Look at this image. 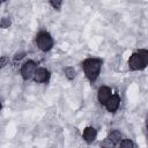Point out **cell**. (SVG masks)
<instances>
[{
	"mask_svg": "<svg viewBox=\"0 0 148 148\" xmlns=\"http://www.w3.org/2000/svg\"><path fill=\"white\" fill-rule=\"evenodd\" d=\"M101 66H102V60L96 59V58H89L82 62V68L86 73V76L90 81H94L98 76Z\"/></svg>",
	"mask_w": 148,
	"mask_h": 148,
	"instance_id": "cell-1",
	"label": "cell"
},
{
	"mask_svg": "<svg viewBox=\"0 0 148 148\" xmlns=\"http://www.w3.org/2000/svg\"><path fill=\"white\" fill-rule=\"evenodd\" d=\"M148 65V51L147 50H139L138 52L133 53L128 60V67L132 71L142 69Z\"/></svg>",
	"mask_w": 148,
	"mask_h": 148,
	"instance_id": "cell-2",
	"label": "cell"
},
{
	"mask_svg": "<svg viewBox=\"0 0 148 148\" xmlns=\"http://www.w3.org/2000/svg\"><path fill=\"white\" fill-rule=\"evenodd\" d=\"M36 42H37L38 47H39L42 51H44V52L51 50L52 46H53V39H52L51 35H50L49 32H46V31L39 32V34L37 35Z\"/></svg>",
	"mask_w": 148,
	"mask_h": 148,
	"instance_id": "cell-3",
	"label": "cell"
},
{
	"mask_svg": "<svg viewBox=\"0 0 148 148\" xmlns=\"http://www.w3.org/2000/svg\"><path fill=\"white\" fill-rule=\"evenodd\" d=\"M36 71H37V69H36V64H35L34 61L29 60V61L24 62L23 66H22V68H21L22 77H23L24 80H28V79H30L32 75H35Z\"/></svg>",
	"mask_w": 148,
	"mask_h": 148,
	"instance_id": "cell-4",
	"label": "cell"
},
{
	"mask_svg": "<svg viewBox=\"0 0 148 148\" xmlns=\"http://www.w3.org/2000/svg\"><path fill=\"white\" fill-rule=\"evenodd\" d=\"M97 96H98V101H99V103L101 104H106L108 103V101L111 98V90H110V88L109 87H101L99 89H98V94H97Z\"/></svg>",
	"mask_w": 148,
	"mask_h": 148,
	"instance_id": "cell-5",
	"label": "cell"
},
{
	"mask_svg": "<svg viewBox=\"0 0 148 148\" xmlns=\"http://www.w3.org/2000/svg\"><path fill=\"white\" fill-rule=\"evenodd\" d=\"M50 77V73L46 68H38L34 75L36 82H46Z\"/></svg>",
	"mask_w": 148,
	"mask_h": 148,
	"instance_id": "cell-6",
	"label": "cell"
},
{
	"mask_svg": "<svg viewBox=\"0 0 148 148\" xmlns=\"http://www.w3.org/2000/svg\"><path fill=\"white\" fill-rule=\"evenodd\" d=\"M119 102H120L119 96H118L117 94H116V95H112L111 98H110V99L108 101V103L105 104L108 111H110V112H114V111L118 109V106H119Z\"/></svg>",
	"mask_w": 148,
	"mask_h": 148,
	"instance_id": "cell-7",
	"label": "cell"
},
{
	"mask_svg": "<svg viewBox=\"0 0 148 148\" xmlns=\"http://www.w3.org/2000/svg\"><path fill=\"white\" fill-rule=\"evenodd\" d=\"M96 138V130L94 127H87L83 131V139L87 142H92Z\"/></svg>",
	"mask_w": 148,
	"mask_h": 148,
	"instance_id": "cell-8",
	"label": "cell"
},
{
	"mask_svg": "<svg viewBox=\"0 0 148 148\" xmlns=\"http://www.w3.org/2000/svg\"><path fill=\"white\" fill-rule=\"evenodd\" d=\"M110 140H111V142L116 146L119 141H120V139H121V134H120V132H118V131H112L110 134H109V136H108Z\"/></svg>",
	"mask_w": 148,
	"mask_h": 148,
	"instance_id": "cell-9",
	"label": "cell"
},
{
	"mask_svg": "<svg viewBox=\"0 0 148 148\" xmlns=\"http://www.w3.org/2000/svg\"><path fill=\"white\" fill-rule=\"evenodd\" d=\"M65 74L69 80H72V79L75 77V69L73 67H66L65 68Z\"/></svg>",
	"mask_w": 148,
	"mask_h": 148,
	"instance_id": "cell-10",
	"label": "cell"
},
{
	"mask_svg": "<svg viewBox=\"0 0 148 148\" xmlns=\"http://www.w3.org/2000/svg\"><path fill=\"white\" fill-rule=\"evenodd\" d=\"M101 147H102V148H113L114 145L111 142V140H110L109 138H106V139H104V141H102Z\"/></svg>",
	"mask_w": 148,
	"mask_h": 148,
	"instance_id": "cell-11",
	"label": "cell"
},
{
	"mask_svg": "<svg viewBox=\"0 0 148 148\" xmlns=\"http://www.w3.org/2000/svg\"><path fill=\"white\" fill-rule=\"evenodd\" d=\"M120 148H133V142L131 140H123L120 143Z\"/></svg>",
	"mask_w": 148,
	"mask_h": 148,
	"instance_id": "cell-12",
	"label": "cell"
},
{
	"mask_svg": "<svg viewBox=\"0 0 148 148\" xmlns=\"http://www.w3.org/2000/svg\"><path fill=\"white\" fill-rule=\"evenodd\" d=\"M1 28H8L9 25H10V21L8 20V18H6V17H3L2 20H1Z\"/></svg>",
	"mask_w": 148,
	"mask_h": 148,
	"instance_id": "cell-13",
	"label": "cell"
},
{
	"mask_svg": "<svg viewBox=\"0 0 148 148\" xmlns=\"http://www.w3.org/2000/svg\"><path fill=\"white\" fill-rule=\"evenodd\" d=\"M61 1H51V5H52V7H54L56 9H59L60 8V6H61Z\"/></svg>",
	"mask_w": 148,
	"mask_h": 148,
	"instance_id": "cell-14",
	"label": "cell"
},
{
	"mask_svg": "<svg viewBox=\"0 0 148 148\" xmlns=\"http://www.w3.org/2000/svg\"><path fill=\"white\" fill-rule=\"evenodd\" d=\"M23 56H24V53H17L14 59H15V60H20L21 58H23Z\"/></svg>",
	"mask_w": 148,
	"mask_h": 148,
	"instance_id": "cell-15",
	"label": "cell"
},
{
	"mask_svg": "<svg viewBox=\"0 0 148 148\" xmlns=\"http://www.w3.org/2000/svg\"><path fill=\"white\" fill-rule=\"evenodd\" d=\"M5 62H6V58L2 57V58H1V66H5Z\"/></svg>",
	"mask_w": 148,
	"mask_h": 148,
	"instance_id": "cell-16",
	"label": "cell"
}]
</instances>
